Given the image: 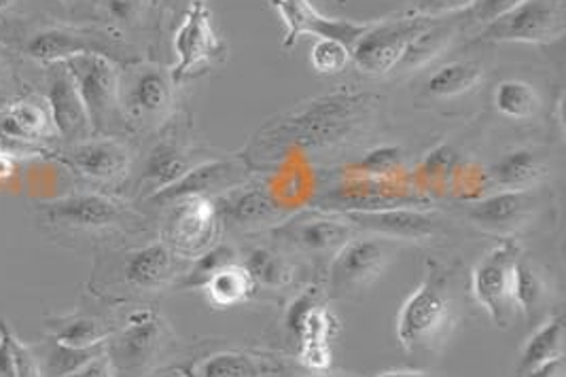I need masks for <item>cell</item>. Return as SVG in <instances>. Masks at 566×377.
Instances as JSON below:
<instances>
[{
    "label": "cell",
    "mask_w": 566,
    "mask_h": 377,
    "mask_svg": "<svg viewBox=\"0 0 566 377\" xmlns=\"http://www.w3.org/2000/svg\"><path fill=\"white\" fill-rule=\"evenodd\" d=\"M380 108V96L360 90H337L261 127L253 140L258 157L286 151H325L363 138Z\"/></svg>",
    "instance_id": "6da1fadb"
},
{
    "label": "cell",
    "mask_w": 566,
    "mask_h": 377,
    "mask_svg": "<svg viewBox=\"0 0 566 377\" xmlns=\"http://www.w3.org/2000/svg\"><path fill=\"white\" fill-rule=\"evenodd\" d=\"M36 226L52 240H83L145 227V217L124 200L98 191H75L36 203Z\"/></svg>",
    "instance_id": "7a4b0ae2"
},
{
    "label": "cell",
    "mask_w": 566,
    "mask_h": 377,
    "mask_svg": "<svg viewBox=\"0 0 566 377\" xmlns=\"http://www.w3.org/2000/svg\"><path fill=\"white\" fill-rule=\"evenodd\" d=\"M450 270L427 261L424 276L397 316V339L406 353H429L446 342L457 321Z\"/></svg>",
    "instance_id": "3957f363"
},
{
    "label": "cell",
    "mask_w": 566,
    "mask_h": 377,
    "mask_svg": "<svg viewBox=\"0 0 566 377\" xmlns=\"http://www.w3.org/2000/svg\"><path fill=\"white\" fill-rule=\"evenodd\" d=\"M115 259L101 256L94 282L103 286H117L124 293H154L166 289L172 282H179L187 263L172 251L164 240H155L145 247L129 249L126 252L111 254Z\"/></svg>",
    "instance_id": "277c9868"
},
{
    "label": "cell",
    "mask_w": 566,
    "mask_h": 377,
    "mask_svg": "<svg viewBox=\"0 0 566 377\" xmlns=\"http://www.w3.org/2000/svg\"><path fill=\"white\" fill-rule=\"evenodd\" d=\"M177 96V83L170 69L134 62L119 71V108L126 132H149L161 126L172 108Z\"/></svg>",
    "instance_id": "5b68a950"
},
{
    "label": "cell",
    "mask_w": 566,
    "mask_h": 377,
    "mask_svg": "<svg viewBox=\"0 0 566 377\" xmlns=\"http://www.w3.org/2000/svg\"><path fill=\"white\" fill-rule=\"evenodd\" d=\"M24 55L39 64H57L75 55L96 53L115 64H134L136 53L122 39L119 32L108 28H81V25H45L30 32L24 41Z\"/></svg>",
    "instance_id": "8992f818"
},
{
    "label": "cell",
    "mask_w": 566,
    "mask_h": 377,
    "mask_svg": "<svg viewBox=\"0 0 566 377\" xmlns=\"http://www.w3.org/2000/svg\"><path fill=\"white\" fill-rule=\"evenodd\" d=\"M75 81L94 136H124L126 126L119 108V69L113 60L85 53L64 62Z\"/></svg>",
    "instance_id": "52a82bcc"
},
{
    "label": "cell",
    "mask_w": 566,
    "mask_h": 377,
    "mask_svg": "<svg viewBox=\"0 0 566 377\" xmlns=\"http://www.w3.org/2000/svg\"><path fill=\"white\" fill-rule=\"evenodd\" d=\"M168 325L154 307H136L106 339V356L115 377H145L168 344Z\"/></svg>",
    "instance_id": "ba28073f"
},
{
    "label": "cell",
    "mask_w": 566,
    "mask_h": 377,
    "mask_svg": "<svg viewBox=\"0 0 566 377\" xmlns=\"http://www.w3.org/2000/svg\"><path fill=\"white\" fill-rule=\"evenodd\" d=\"M566 0H522L484 25L480 41L547 45L565 36Z\"/></svg>",
    "instance_id": "9c48e42d"
},
{
    "label": "cell",
    "mask_w": 566,
    "mask_h": 377,
    "mask_svg": "<svg viewBox=\"0 0 566 377\" xmlns=\"http://www.w3.org/2000/svg\"><path fill=\"white\" fill-rule=\"evenodd\" d=\"M522 251L515 240H503L490 249L471 274V293L496 327L507 328L515 321V263Z\"/></svg>",
    "instance_id": "30bf717a"
},
{
    "label": "cell",
    "mask_w": 566,
    "mask_h": 377,
    "mask_svg": "<svg viewBox=\"0 0 566 377\" xmlns=\"http://www.w3.org/2000/svg\"><path fill=\"white\" fill-rule=\"evenodd\" d=\"M436 18L403 15L395 20L371 22L350 48V60L363 75L385 76L395 73L413 39Z\"/></svg>",
    "instance_id": "8fae6325"
},
{
    "label": "cell",
    "mask_w": 566,
    "mask_h": 377,
    "mask_svg": "<svg viewBox=\"0 0 566 377\" xmlns=\"http://www.w3.org/2000/svg\"><path fill=\"white\" fill-rule=\"evenodd\" d=\"M397 244L387 238H350L334 254L327 272L329 297H348L369 286L387 270Z\"/></svg>",
    "instance_id": "7c38bea8"
},
{
    "label": "cell",
    "mask_w": 566,
    "mask_h": 377,
    "mask_svg": "<svg viewBox=\"0 0 566 377\" xmlns=\"http://www.w3.org/2000/svg\"><path fill=\"white\" fill-rule=\"evenodd\" d=\"M161 240L182 259H196L219 242L221 219L210 198L189 196L168 203Z\"/></svg>",
    "instance_id": "4fadbf2b"
},
{
    "label": "cell",
    "mask_w": 566,
    "mask_h": 377,
    "mask_svg": "<svg viewBox=\"0 0 566 377\" xmlns=\"http://www.w3.org/2000/svg\"><path fill=\"white\" fill-rule=\"evenodd\" d=\"M77 177L94 185H122L132 175L134 153L119 136H92L52 151Z\"/></svg>",
    "instance_id": "5bb4252c"
},
{
    "label": "cell",
    "mask_w": 566,
    "mask_h": 377,
    "mask_svg": "<svg viewBox=\"0 0 566 377\" xmlns=\"http://www.w3.org/2000/svg\"><path fill=\"white\" fill-rule=\"evenodd\" d=\"M342 214L348 223L359 231H369L374 235L387 240H408L422 242L436 240L443 235L450 221L436 210H427L422 206H397L385 210H360V212H335Z\"/></svg>",
    "instance_id": "9a60e30c"
},
{
    "label": "cell",
    "mask_w": 566,
    "mask_h": 377,
    "mask_svg": "<svg viewBox=\"0 0 566 377\" xmlns=\"http://www.w3.org/2000/svg\"><path fill=\"white\" fill-rule=\"evenodd\" d=\"M172 45L177 53V62L170 69V73H172L177 85L187 76L193 75V71H198L202 64L217 62L226 55V43L214 32L207 0L193 2L182 13V20L175 32Z\"/></svg>",
    "instance_id": "2e32d148"
},
{
    "label": "cell",
    "mask_w": 566,
    "mask_h": 377,
    "mask_svg": "<svg viewBox=\"0 0 566 377\" xmlns=\"http://www.w3.org/2000/svg\"><path fill=\"white\" fill-rule=\"evenodd\" d=\"M270 4L284 25V50H291L306 34L316 39H335L353 48L371 24L327 18L312 4V0H270Z\"/></svg>",
    "instance_id": "e0dca14e"
},
{
    "label": "cell",
    "mask_w": 566,
    "mask_h": 377,
    "mask_svg": "<svg viewBox=\"0 0 566 377\" xmlns=\"http://www.w3.org/2000/svg\"><path fill=\"white\" fill-rule=\"evenodd\" d=\"M57 140L48 102L30 96L0 108V145L18 155H36L41 145Z\"/></svg>",
    "instance_id": "ac0fdd59"
},
{
    "label": "cell",
    "mask_w": 566,
    "mask_h": 377,
    "mask_svg": "<svg viewBox=\"0 0 566 377\" xmlns=\"http://www.w3.org/2000/svg\"><path fill=\"white\" fill-rule=\"evenodd\" d=\"M251 168L244 159H208L200 161L193 168H189V172L185 177L177 180L172 187L164 189L161 193H157L154 198H149V203H159V206H168L172 201L180 198H189V196H200V198H217L223 196L228 191H232L240 185L251 182Z\"/></svg>",
    "instance_id": "d6986e66"
},
{
    "label": "cell",
    "mask_w": 566,
    "mask_h": 377,
    "mask_svg": "<svg viewBox=\"0 0 566 377\" xmlns=\"http://www.w3.org/2000/svg\"><path fill=\"white\" fill-rule=\"evenodd\" d=\"M359 229L335 212H312L300 214L291 221H283L274 229V238L284 249L297 252L337 251L344 242L355 238Z\"/></svg>",
    "instance_id": "ffe728a7"
},
{
    "label": "cell",
    "mask_w": 566,
    "mask_h": 377,
    "mask_svg": "<svg viewBox=\"0 0 566 377\" xmlns=\"http://www.w3.org/2000/svg\"><path fill=\"white\" fill-rule=\"evenodd\" d=\"M537 193L533 189H499L496 193L469 201L463 214L489 233H512L526 226L537 212Z\"/></svg>",
    "instance_id": "44dd1931"
},
{
    "label": "cell",
    "mask_w": 566,
    "mask_h": 377,
    "mask_svg": "<svg viewBox=\"0 0 566 377\" xmlns=\"http://www.w3.org/2000/svg\"><path fill=\"white\" fill-rule=\"evenodd\" d=\"M45 102L52 113L53 129L62 145H75L92 138V126L81 102L75 81L64 62L48 66V96Z\"/></svg>",
    "instance_id": "7402d4cb"
},
{
    "label": "cell",
    "mask_w": 566,
    "mask_h": 377,
    "mask_svg": "<svg viewBox=\"0 0 566 377\" xmlns=\"http://www.w3.org/2000/svg\"><path fill=\"white\" fill-rule=\"evenodd\" d=\"M193 166L187 145L182 140H177L175 136H164L143 155L140 168L134 177L132 193L140 200H149L164 189L172 187Z\"/></svg>",
    "instance_id": "603a6c76"
},
{
    "label": "cell",
    "mask_w": 566,
    "mask_h": 377,
    "mask_svg": "<svg viewBox=\"0 0 566 377\" xmlns=\"http://www.w3.org/2000/svg\"><path fill=\"white\" fill-rule=\"evenodd\" d=\"M219 219L226 226L235 229H261V227L281 226L286 212L279 198L259 187V185H240L232 191L212 198Z\"/></svg>",
    "instance_id": "cb8c5ba5"
},
{
    "label": "cell",
    "mask_w": 566,
    "mask_h": 377,
    "mask_svg": "<svg viewBox=\"0 0 566 377\" xmlns=\"http://www.w3.org/2000/svg\"><path fill=\"white\" fill-rule=\"evenodd\" d=\"M48 335L55 342L71 348H94L103 346L111 337L115 325L92 314H69V316H50L45 318Z\"/></svg>",
    "instance_id": "d4e9b609"
},
{
    "label": "cell",
    "mask_w": 566,
    "mask_h": 377,
    "mask_svg": "<svg viewBox=\"0 0 566 377\" xmlns=\"http://www.w3.org/2000/svg\"><path fill=\"white\" fill-rule=\"evenodd\" d=\"M558 356H565V321L563 316H549L524 342L517 358L515 377L524 376L526 371Z\"/></svg>",
    "instance_id": "484cf974"
},
{
    "label": "cell",
    "mask_w": 566,
    "mask_h": 377,
    "mask_svg": "<svg viewBox=\"0 0 566 377\" xmlns=\"http://www.w3.org/2000/svg\"><path fill=\"white\" fill-rule=\"evenodd\" d=\"M43 377H66L85 367L90 360L106 353V344L94 348H71L45 335L43 342L30 346Z\"/></svg>",
    "instance_id": "4316f807"
},
{
    "label": "cell",
    "mask_w": 566,
    "mask_h": 377,
    "mask_svg": "<svg viewBox=\"0 0 566 377\" xmlns=\"http://www.w3.org/2000/svg\"><path fill=\"white\" fill-rule=\"evenodd\" d=\"M484 78V69L475 60H452L439 66L424 83V94L438 101L457 98L475 90Z\"/></svg>",
    "instance_id": "83f0119b"
},
{
    "label": "cell",
    "mask_w": 566,
    "mask_h": 377,
    "mask_svg": "<svg viewBox=\"0 0 566 377\" xmlns=\"http://www.w3.org/2000/svg\"><path fill=\"white\" fill-rule=\"evenodd\" d=\"M202 291L214 307H233L238 303L247 302L258 291V284L244 263L233 261L208 277Z\"/></svg>",
    "instance_id": "f1b7e54d"
},
{
    "label": "cell",
    "mask_w": 566,
    "mask_h": 377,
    "mask_svg": "<svg viewBox=\"0 0 566 377\" xmlns=\"http://www.w3.org/2000/svg\"><path fill=\"white\" fill-rule=\"evenodd\" d=\"M457 36V24H448L443 22V18H436L431 24L427 25L403 53L399 66L395 69V73H410L416 69L427 66L429 62H433L443 51L450 48V43Z\"/></svg>",
    "instance_id": "f546056e"
},
{
    "label": "cell",
    "mask_w": 566,
    "mask_h": 377,
    "mask_svg": "<svg viewBox=\"0 0 566 377\" xmlns=\"http://www.w3.org/2000/svg\"><path fill=\"white\" fill-rule=\"evenodd\" d=\"M541 177L543 164L528 149L507 153L486 172V180L499 189H531V185H535Z\"/></svg>",
    "instance_id": "4dcf8cb0"
},
{
    "label": "cell",
    "mask_w": 566,
    "mask_h": 377,
    "mask_svg": "<svg viewBox=\"0 0 566 377\" xmlns=\"http://www.w3.org/2000/svg\"><path fill=\"white\" fill-rule=\"evenodd\" d=\"M492 104L499 115L512 122H528L541 111V96L535 85L522 78H505L496 83Z\"/></svg>",
    "instance_id": "1f68e13d"
},
{
    "label": "cell",
    "mask_w": 566,
    "mask_h": 377,
    "mask_svg": "<svg viewBox=\"0 0 566 377\" xmlns=\"http://www.w3.org/2000/svg\"><path fill=\"white\" fill-rule=\"evenodd\" d=\"M514 300L517 312H522L528 321L535 318L549 300L547 277L531 259L524 256H520L515 263Z\"/></svg>",
    "instance_id": "d6a6232c"
},
{
    "label": "cell",
    "mask_w": 566,
    "mask_h": 377,
    "mask_svg": "<svg viewBox=\"0 0 566 377\" xmlns=\"http://www.w3.org/2000/svg\"><path fill=\"white\" fill-rule=\"evenodd\" d=\"M244 265L255 280L258 289L259 286L283 289L293 280V268L289 265V261L270 249H253L247 254Z\"/></svg>",
    "instance_id": "836d02e7"
},
{
    "label": "cell",
    "mask_w": 566,
    "mask_h": 377,
    "mask_svg": "<svg viewBox=\"0 0 566 377\" xmlns=\"http://www.w3.org/2000/svg\"><path fill=\"white\" fill-rule=\"evenodd\" d=\"M403 161L406 155L399 147H376L371 151L365 153V157L355 161L348 170H344L346 175H355V177L369 178H403Z\"/></svg>",
    "instance_id": "e575fe53"
},
{
    "label": "cell",
    "mask_w": 566,
    "mask_h": 377,
    "mask_svg": "<svg viewBox=\"0 0 566 377\" xmlns=\"http://www.w3.org/2000/svg\"><path fill=\"white\" fill-rule=\"evenodd\" d=\"M238 261L235 256V249L232 244H221L217 242L212 249L207 252L198 254L196 259H191V265L185 268L182 276L179 277L180 289H200L207 284L208 277L212 276L214 272H219L223 265Z\"/></svg>",
    "instance_id": "d590c367"
},
{
    "label": "cell",
    "mask_w": 566,
    "mask_h": 377,
    "mask_svg": "<svg viewBox=\"0 0 566 377\" xmlns=\"http://www.w3.org/2000/svg\"><path fill=\"white\" fill-rule=\"evenodd\" d=\"M459 172V155L457 151L441 143L433 151L427 153L416 170V182L418 187H431L443 182L450 177H457Z\"/></svg>",
    "instance_id": "8d00e7d4"
},
{
    "label": "cell",
    "mask_w": 566,
    "mask_h": 377,
    "mask_svg": "<svg viewBox=\"0 0 566 377\" xmlns=\"http://www.w3.org/2000/svg\"><path fill=\"white\" fill-rule=\"evenodd\" d=\"M350 62V48L335 39H316L310 50V64L318 75H339Z\"/></svg>",
    "instance_id": "74e56055"
},
{
    "label": "cell",
    "mask_w": 566,
    "mask_h": 377,
    "mask_svg": "<svg viewBox=\"0 0 566 377\" xmlns=\"http://www.w3.org/2000/svg\"><path fill=\"white\" fill-rule=\"evenodd\" d=\"M337 331H339L337 318L329 310L318 305L302 323V327L297 331V337H300V342H332Z\"/></svg>",
    "instance_id": "f35d334b"
},
{
    "label": "cell",
    "mask_w": 566,
    "mask_h": 377,
    "mask_svg": "<svg viewBox=\"0 0 566 377\" xmlns=\"http://www.w3.org/2000/svg\"><path fill=\"white\" fill-rule=\"evenodd\" d=\"M318 305H321V289L316 284L310 286L306 291H302L291 302V305L286 307V316H284V327H286V331L297 335V331L302 327V323L306 321V316Z\"/></svg>",
    "instance_id": "ab89813d"
},
{
    "label": "cell",
    "mask_w": 566,
    "mask_h": 377,
    "mask_svg": "<svg viewBox=\"0 0 566 377\" xmlns=\"http://www.w3.org/2000/svg\"><path fill=\"white\" fill-rule=\"evenodd\" d=\"M103 4L113 24L132 28L143 20L147 0H103Z\"/></svg>",
    "instance_id": "60d3db41"
},
{
    "label": "cell",
    "mask_w": 566,
    "mask_h": 377,
    "mask_svg": "<svg viewBox=\"0 0 566 377\" xmlns=\"http://www.w3.org/2000/svg\"><path fill=\"white\" fill-rule=\"evenodd\" d=\"M297 358L314 374H325L334 365V353L329 342H300Z\"/></svg>",
    "instance_id": "b9f144b4"
},
{
    "label": "cell",
    "mask_w": 566,
    "mask_h": 377,
    "mask_svg": "<svg viewBox=\"0 0 566 377\" xmlns=\"http://www.w3.org/2000/svg\"><path fill=\"white\" fill-rule=\"evenodd\" d=\"M522 0H473V4L467 9V18L473 24L486 25L514 9Z\"/></svg>",
    "instance_id": "7bdbcfd3"
},
{
    "label": "cell",
    "mask_w": 566,
    "mask_h": 377,
    "mask_svg": "<svg viewBox=\"0 0 566 377\" xmlns=\"http://www.w3.org/2000/svg\"><path fill=\"white\" fill-rule=\"evenodd\" d=\"M473 0H412L413 15L422 18H446L467 11Z\"/></svg>",
    "instance_id": "ee69618b"
},
{
    "label": "cell",
    "mask_w": 566,
    "mask_h": 377,
    "mask_svg": "<svg viewBox=\"0 0 566 377\" xmlns=\"http://www.w3.org/2000/svg\"><path fill=\"white\" fill-rule=\"evenodd\" d=\"M0 377H18L15 335L4 318H0Z\"/></svg>",
    "instance_id": "f6af8a7d"
},
{
    "label": "cell",
    "mask_w": 566,
    "mask_h": 377,
    "mask_svg": "<svg viewBox=\"0 0 566 377\" xmlns=\"http://www.w3.org/2000/svg\"><path fill=\"white\" fill-rule=\"evenodd\" d=\"M15 367H18V377H43L30 346L20 342L18 337H15Z\"/></svg>",
    "instance_id": "bcb514c9"
},
{
    "label": "cell",
    "mask_w": 566,
    "mask_h": 377,
    "mask_svg": "<svg viewBox=\"0 0 566 377\" xmlns=\"http://www.w3.org/2000/svg\"><path fill=\"white\" fill-rule=\"evenodd\" d=\"M66 377H115V371L111 367V360L106 353L96 356L94 360H90L85 367H81L75 374Z\"/></svg>",
    "instance_id": "7dc6e473"
},
{
    "label": "cell",
    "mask_w": 566,
    "mask_h": 377,
    "mask_svg": "<svg viewBox=\"0 0 566 377\" xmlns=\"http://www.w3.org/2000/svg\"><path fill=\"white\" fill-rule=\"evenodd\" d=\"M520 377H565V356L552 358Z\"/></svg>",
    "instance_id": "c3c4849f"
},
{
    "label": "cell",
    "mask_w": 566,
    "mask_h": 377,
    "mask_svg": "<svg viewBox=\"0 0 566 377\" xmlns=\"http://www.w3.org/2000/svg\"><path fill=\"white\" fill-rule=\"evenodd\" d=\"M18 161H20L18 153L7 149L4 145H0V182L13 177L18 172Z\"/></svg>",
    "instance_id": "681fc988"
},
{
    "label": "cell",
    "mask_w": 566,
    "mask_h": 377,
    "mask_svg": "<svg viewBox=\"0 0 566 377\" xmlns=\"http://www.w3.org/2000/svg\"><path fill=\"white\" fill-rule=\"evenodd\" d=\"M154 2L159 9H164V11L172 13V15H182L198 0H154Z\"/></svg>",
    "instance_id": "f907efd6"
},
{
    "label": "cell",
    "mask_w": 566,
    "mask_h": 377,
    "mask_svg": "<svg viewBox=\"0 0 566 377\" xmlns=\"http://www.w3.org/2000/svg\"><path fill=\"white\" fill-rule=\"evenodd\" d=\"M371 377H439L431 374H422V371H382Z\"/></svg>",
    "instance_id": "816d5d0a"
},
{
    "label": "cell",
    "mask_w": 566,
    "mask_h": 377,
    "mask_svg": "<svg viewBox=\"0 0 566 377\" xmlns=\"http://www.w3.org/2000/svg\"><path fill=\"white\" fill-rule=\"evenodd\" d=\"M13 4H15V0H0V13L9 11Z\"/></svg>",
    "instance_id": "f5cc1de1"
},
{
    "label": "cell",
    "mask_w": 566,
    "mask_h": 377,
    "mask_svg": "<svg viewBox=\"0 0 566 377\" xmlns=\"http://www.w3.org/2000/svg\"><path fill=\"white\" fill-rule=\"evenodd\" d=\"M55 2H62V4H77L78 0H55Z\"/></svg>",
    "instance_id": "db71d44e"
},
{
    "label": "cell",
    "mask_w": 566,
    "mask_h": 377,
    "mask_svg": "<svg viewBox=\"0 0 566 377\" xmlns=\"http://www.w3.org/2000/svg\"><path fill=\"white\" fill-rule=\"evenodd\" d=\"M310 377H334V376H325V374H316V376H310Z\"/></svg>",
    "instance_id": "11a10c76"
}]
</instances>
